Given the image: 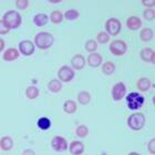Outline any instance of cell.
Instances as JSON below:
<instances>
[{
	"label": "cell",
	"mask_w": 155,
	"mask_h": 155,
	"mask_svg": "<svg viewBox=\"0 0 155 155\" xmlns=\"http://www.w3.org/2000/svg\"><path fill=\"white\" fill-rule=\"evenodd\" d=\"M10 28L8 27L3 20H0V35H7V33L9 32Z\"/></svg>",
	"instance_id": "cell-34"
},
{
	"label": "cell",
	"mask_w": 155,
	"mask_h": 155,
	"mask_svg": "<svg viewBox=\"0 0 155 155\" xmlns=\"http://www.w3.org/2000/svg\"><path fill=\"white\" fill-rule=\"evenodd\" d=\"M48 16L45 13H37L36 16L33 17V22L37 27H43L48 23Z\"/></svg>",
	"instance_id": "cell-20"
},
{
	"label": "cell",
	"mask_w": 155,
	"mask_h": 155,
	"mask_svg": "<svg viewBox=\"0 0 155 155\" xmlns=\"http://www.w3.org/2000/svg\"><path fill=\"white\" fill-rule=\"evenodd\" d=\"M151 85H152V83H151L150 79H147V78H141V79H139L137 82H136V87H137V89H139L141 92L149 91L150 89H151Z\"/></svg>",
	"instance_id": "cell-17"
},
{
	"label": "cell",
	"mask_w": 155,
	"mask_h": 155,
	"mask_svg": "<svg viewBox=\"0 0 155 155\" xmlns=\"http://www.w3.org/2000/svg\"><path fill=\"white\" fill-rule=\"evenodd\" d=\"M143 16H144V19H146L147 21H152L155 18V11L154 9H146L144 10L143 12Z\"/></svg>",
	"instance_id": "cell-32"
},
{
	"label": "cell",
	"mask_w": 155,
	"mask_h": 155,
	"mask_svg": "<svg viewBox=\"0 0 155 155\" xmlns=\"http://www.w3.org/2000/svg\"><path fill=\"white\" fill-rule=\"evenodd\" d=\"M140 57L144 62H153L154 63V57L155 52L151 48H144L140 53Z\"/></svg>",
	"instance_id": "cell-16"
},
{
	"label": "cell",
	"mask_w": 155,
	"mask_h": 155,
	"mask_svg": "<svg viewBox=\"0 0 155 155\" xmlns=\"http://www.w3.org/2000/svg\"><path fill=\"white\" fill-rule=\"evenodd\" d=\"M37 125L40 130L42 131H48L50 127H51V121L49 117L47 116H42L40 119L38 120V122H37Z\"/></svg>",
	"instance_id": "cell-22"
},
{
	"label": "cell",
	"mask_w": 155,
	"mask_h": 155,
	"mask_svg": "<svg viewBox=\"0 0 155 155\" xmlns=\"http://www.w3.org/2000/svg\"><path fill=\"white\" fill-rule=\"evenodd\" d=\"M62 87H63L62 82L60 80H57V79H52L48 83V89L52 93H59L62 90Z\"/></svg>",
	"instance_id": "cell-18"
},
{
	"label": "cell",
	"mask_w": 155,
	"mask_h": 155,
	"mask_svg": "<svg viewBox=\"0 0 155 155\" xmlns=\"http://www.w3.org/2000/svg\"><path fill=\"white\" fill-rule=\"evenodd\" d=\"M144 101H145L144 97L141 93H137V92H131V93H129L126 95V104H127V107L132 111L140 110L143 107Z\"/></svg>",
	"instance_id": "cell-2"
},
{
	"label": "cell",
	"mask_w": 155,
	"mask_h": 155,
	"mask_svg": "<svg viewBox=\"0 0 155 155\" xmlns=\"http://www.w3.org/2000/svg\"><path fill=\"white\" fill-rule=\"evenodd\" d=\"M18 58H19V51H18L16 48L7 49L6 51L3 52V54H2V59L7 62L15 61V60H17Z\"/></svg>",
	"instance_id": "cell-14"
},
{
	"label": "cell",
	"mask_w": 155,
	"mask_h": 155,
	"mask_svg": "<svg viewBox=\"0 0 155 155\" xmlns=\"http://www.w3.org/2000/svg\"><path fill=\"white\" fill-rule=\"evenodd\" d=\"M147 150H149V152L152 155H155V139L154 137L150 140L149 144H147Z\"/></svg>",
	"instance_id": "cell-35"
},
{
	"label": "cell",
	"mask_w": 155,
	"mask_h": 155,
	"mask_svg": "<svg viewBox=\"0 0 155 155\" xmlns=\"http://www.w3.org/2000/svg\"><path fill=\"white\" fill-rule=\"evenodd\" d=\"M142 3L145 7H154L155 1L154 0H142Z\"/></svg>",
	"instance_id": "cell-36"
},
{
	"label": "cell",
	"mask_w": 155,
	"mask_h": 155,
	"mask_svg": "<svg viewBox=\"0 0 155 155\" xmlns=\"http://www.w3.org/2000/svg\"><path fill=\"white\" fill-rule=\"evenodd\" d=\"M22 155H36V152L31 149H27L22 152Z\"/></svg>",
	"instance_id": "cell-37"
},
{
	"label": "cell",
	"mask_w": 155,
	"mask_h": 155,
	"mask_svg": "<svg viewBox=\"0 0 155 155\" xmlns=\"http://www.w3.org/2000/svg\"><path fill=\"white\" fill-rule=\"evenodd\" d=\"M114 71H115V64H114L113 62L107 61L102 64V72H103L104 74L111 75L113 74Z\"/></svg>",
	"instance_id": "cell-24"
},
{
	"label": "cell",
	"mask_w": 155,
	"mask_h": 155,
	"mask_svg": "<svg viewBox=\"0 0 155 155\" xmlns=\"http://www.w3.org/2000/svg\"><path fill=\"white\" fill-rule=\"evenodd\" d=\"M127 155H141L140 153H137V152H131V153H129Z\"/></svg>",
	"instance_id": "cell-39"
},
{
	"label": "cell",
	"mask_w": 155,
	"mask_h": 155,
	"mask_svg": "<svg viewBox=\"0 0 155 155\" xmlns=\"http://www.w3.org/2000/svg\"><path fill=\"white\" fill-rule=\"evenodd\" d=\"M77 110H78L77 103H75L73 100L65 101L64 104H63V111H64L67 114H73L77 112Z\"/></svg>",
	"instance_id": "cell-21"
},
{
	"label": "cell",
	"mask_w": 155,
	"mask_h": 155,
	"mask_svg": "<svg viewBox=\"0 0 155 155\" xmlns=\"http://www.w3.org/2000/svg\"><path fill=\"white\" fill-rule=\"evenodd\" d=\"M51 146L55 152H64L65 150H68L69 144H68V141H67L64 137L58 135V136H54V137L52 139Z\"/></svg>",
	"instance_id": "cell-8"
},
{
	"label": "cell",
	"mask_w": 155,
	"mask_h": 155,
	"mask_svg": "<svg viewBox=\"0 0 155 155\" xmlns=\"http://www.w3.org/2000/svg\"><path fill=\"white\" fill-rule=\"evenodd\" d=\"M102 61H103V58L100 53H97V52H93V53H90L89 57H87V64L90 65L91 68H97L102 64Z\"/></svg>",
	"instance_id": "cell-11"
},
{
	"label": "cell",
	"mask_w": 155,
	"mask_h": 155,
	"mask_svg": "<svg viewBox=\"0 0 155 155\" xmlns=\"http://www.w3.org/2000/svg\"><path fill=\"white\" fill-rule=\"evenodd\" d=\"M78 101L79 103L82 105H87L90 103L91 101V94L87 91H81L80 93L78 94Z\"/></svg>",
	"instance_id": "cell-23"
},
{
	"label": "cell",
	"mask_w": 155,
	"mask_h": 155,
	"mask_svg": "<svg viewBox=\"0 0 155 155\" xmlns=\"http://www.w3.org/2000/svg\"><path fill=\"white\" fill-rule=\"evenodd\" d=\"M85 58L82 54H75L71 59V68L74 70H82L85 67Z\"/></svg>",
	"instance_id": "cell-12"
},
{
	"label": "cell",
	"mask_w": 155,
	"mask_h": 155,
	"mask_svg": "<svg viewBox=\"0 0 155 155\" xmlns=\"http://www.w3.org/2000/svg\"><path fill=\"white\" fill-rule=\"evenodd\" d=\"M79 16H80V13H79V11L75 10V9L67 10V11L64 12V15H63V17L68 20H75V19L79 18Z\"/></svg>",
	"instance_id": "cell-29"
},
{
	"label": "cell",
	"mask_w": 155,
	"mask_h": 155,
	"mask_svg": "<svg viewBox=\"0 0 155 155\" xmlns=\"http://www.w3.org/2000/svg\"><path fill=\"white\" fill-rule=\"evenodd\" d=\"M127 50V45L123 40H113L110 43V51L113 55L120 57V55L125 54Z\"/></svg>",
	"instance_id": "cell-6"
},
{
	"label": "cell",
	"mask_w": 155,
	"mask_h": 155,
	"mask_svg": "<svg viewBox=\"0 0 155 155\" xmlns=\"http://www.w3.org/2000/svg\"><path fill=\"white\" fill-rule=\"evenodd\" d=\"M16 6H17V8H19L20 10H25L29 7V1H28V0H17Z\"/></svg>",
	"instance_id": "cell-33"
},
{
	"label": "cell",
	"mask_w": 155,
	"mask_h": 155,
	"mask_svg": "<svg viewBox=\"0 0 155 155\" xmlns=\"http://www.w3.org/2000/svg\"><path fill=\"white\" fill-rule=\"evenodd\" d=\"M58 78L61 82H70L74 78V71L71 67L69 65H63L59 69L58 71Z\"/></svg>",
	"instance_id": "cell-7"
},
{
	"label": "cell",
	"mask_w": 155,
	"mask_h": 155,
	"mask_svg": "<svg viewBox=\"0 0 155 155\" xmlns=\"http://www.w3.org/2000/svg\"><path fill=\"white\" fill-rule=\"evenodd\" d=\"M97 42H99V43H102V45H104V43L109 42V40H110V36H109L107 32L102 31V32L97 33Z\"/></svg>",
	"instance_id": "cell-31"
},
{
	"label": "cell",
	"mask_w": 155,
	"mask_h": 155,
	"mask_svg": "<svg viewBox=\"0 0 155 155\" xmlns=\"http://www.w3.org/2000/svg\"><path fill=\"white\" fill-rule=\"evenodd\" d=\"M50 19L53 23L58 25L63 20V13L60 11V10H53L51 12V16H50Z\"/></svg>",
	"instance_id": "cell-27"
},
{
	"label": "cell",
	"mask_w": 155,
	"mask_h": 155,
	"mask_svg": "<svg viewBox=\"0 0 155 155\" xmlns=\"http://www.w3.org/2000/svg\"><path fill=\"white\" fill-rule=\"evenodd\" d=\"M126 94V87L123 82H117L112 87V97L114 101H121Z\"/></svg>",
	"instance_id": "cell-9"
},
{
	"label": "cell",
	"mask_w": 155,
	"mask_h": 155,
	"mask_svg": "<svg viewBox=\"0 0 155 155\" xmlns=\"http://www.w3.org/2000/svg\"><path fill=\"white\" fill-rule=\"evenodd\" d=\"M153 35H154V32H153V30L151 28H144L140 33V38H141L142 41L149 42L150 40H152Z\"/></svg>",
	"instance_id": "cell-26"
},
{
	"label": "cell",
	"mask_w": 155,
	"mask_h": 155,
	"mask_svg": "<svg viewBox=\"0 0 155 155\" xmlns=\"http://www.w3.org/2000/svg\"><path fill=\"white\" fill-rule=\"evenodd\" d=\"M68 149L72 155H81L84 152V144L80 141H73Z\"/></svg>",
	"instance_id": "cell-15"
},
{
	"label": "cell",
	"mask_w": 155,
	"mask_h": 155,
	"mask_svg": "<svg viewBox=\"0 0 155 155\" xmlns=\"http://www.w3.org/2000/svg\"><path fill=\"white\" fill-rule=\"evenodd\" d=\"M3 49H5V40L0 38V52L2 51Z\"/></svg>",
	"instance_id": "cell-38"
},
{
	"label": "cell",
	"mask_w": 155,
	"mask_h": 155,
	"mask_svg": "<svg viewBox=\"0 0 155 155\" xmlns=\"http://www.w3.org/2000/svg\"><path fill=\"white\" fill-rule=\"evenodd\" d=\"M84 49H85L87 52L93 53L97 49V42L95 41V40H87V41L85 42V45H84Z\"/></svg>",
	"instance_id": "cell-30"
},
{
	"label": "cell",
	"mask_w": 155,
	"mask_h": 155,
	"mask_svg": "<svg viewBox=\"0 0 155 155\" xmlns=\"http://www.w3.org/2000/svg\"><path fill=\"white\" fill-rule=\"evenodd\" d=\"M54 42V38L51 33L45 32V31H42V32H39L38 35H36L35 37V45L38 47L39 49L41 50H47V49H50Z\"/></svg>",
	"instance_id": "cell-1"
},
{
	"label": "cell",
	"mask_w": 155,
	"mask_h": 155,
	"mask_svg": "<svg viewBox=\"0 0 155 155\" xmlns=\"http://www.w3.org/2000/svg\"><path fill=\"white\" fill-rule=\"evenodd\" d=\"M145 124V116L141 112L133 113L127 117V125L133 131H140Z\"/></svg>",
	"instance_id": "cell-4"
},
{
	"label": "cell",
	"mask_w": 155,
	"mask_h": 155,
	"mask_svg": "<svg viewBox=\"0 0 155 155\" xmlns=\"http://www.w3.org/2000/svg\"><path fill=\"white\" fill-rule=\"evenodd\" d=\"M26 97L29 99V100H35L39 97V89L37 87H33V85H30L26 89Z\"/></svg>",
	"instance_id": "cell-25"
},
{
	"label": "cell",
	"mask_w": 155,
	"mask_h": 155,
	"mask_svg": "<svg viewBox=\"0 0 155 155\" xmlns=\"http://www.w3.org/2000/svg\"><path fill=\"white\" fill-rule=\"evenodd\" d=\"M19 50L23 55L29 57L35 52V45L30 40H23L19 43Z\"/></svg>",
	"instance_id": "cell-10"
},
{
	"label": "cell",
	"mask_w": 155,
	"mask_h": 155,
	"mask_svg": "<svg viewBox=\"0 0 155 155\" xmlns=\"http://www.w3.org/2000/svg\"><path fill=\"white\" fill-rule=\"evenodd\" d=\"M13 147V141L10 136H3L0 140V149L2 151H10Z\"/></svg>",
	"instance_id": "cell-19"
},
{
	"label": "cell",
	"mask_w": 155,
	"mask_h": 155,
	"mask_svg": "<svg viewBox=\"0 0 155 155\" xmlns=\"http://www.w3.org/2000/svg\"><path fill=\"white\" fill-rule=\"evenodd\" d=\"M75 134H77L79 137H81V139H84V137H87V134H89V129H87V125H79L75 129Z\"/></svg>",
	"instance_id": "cell-28"
},
{
	"label": "cell",
	"mask_w": 155,
	"mask_h": 155,
	"mask_svg": "<svg viewBox=\"0 0 155 155\" xmlns=\"http://www.w3.org/2000/svg\"><path fill=\"white\" fill-rule=\"evenodd\" d=\"M121 28H122L121 21L116 18H110L105 22V30L107 31V33L109 36H117L121 32Z\"/></svg>",
	"instance_id": "cell-5"
},
{
	"label": "cell",
	"mask_w": 155,
	"mask_h": 155,
	"mask_svg": "<svg viewBox=\"0 0 155 155\" xmlns=\"http://www.w3.org/2000/svg\"><path fill=\"white\" fill-rule=\"evenodd\" d=\"M2 20L8 25V27H9L10 29H17L21 25V21H22L20 13L18 11H16V10H9V11H7L3 15Z\"/></svg>",
	"instance_id": "cell-3"
},
{
	"label": "cell",
	"mask_w": 155,
	"mask_h": 155,
	"mask_svg": "<svg viewBox=\"0 0 155 155\" xmlns=\"http://www.w3.org/2000/svg\"><path fill=\"white\" fill-rule=\"evenodd\" d=\"M126 26L130 30H133V31H136L139 30L141 27H142V21L139 17L136 16H131L127 18L126 20Z\"/></svg>",
	"instance_id": "cell-13"
}]
</instances>
